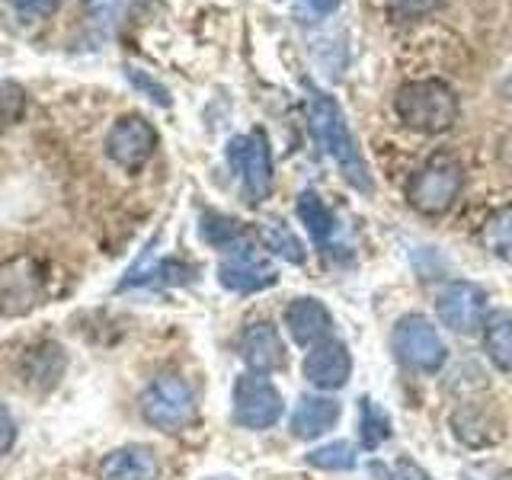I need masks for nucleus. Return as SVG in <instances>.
<instances>
[{
	"mask_svg": "<svg viewBox=\"0 0 512 480\" xmlns=\"http://www.w3.org/2000/svg\"><path fill=\"white\" fill-rule=\"evenodd\" d=\"M308 119H311V132L317 138L320 148L327 151L340 173L349 180V186H356L359 192H375V180L368 173V164L359 151L356 138H352L343 109L336 106L330 93L317 90L308 84Z\"/></svg>",
	"mask_w": 512,
	"mask_h": 480,
	"instance_id": "1",
	"label": "nucleus"
},
{
	"mask_svg": "<svg viewBox=\"0 0 512 480\" xmlns=\"http://www.w3.org/2000/svg\"><path fill=\"white\" fill-rule=\"evenodd\" d=\"M394 112L410 132L420 135H442L458 122V93L439 77L410 80L394 93Z\"/></svg>",
	"mask_w": 512,
	"mask_h": 480,
	"instance_id": "2",
	"label": "nucleus"
},
{
	"mask_svg": "<svg viewBox=\"0 0 512 480\" xmlns=\"http://www.w3.org/2000/svg\"><path fill=\"white\" fill-rule=\"evenodd\" d=\"M464 186V170L455 157L436 154L410 176L407 183V202L420 215H445L455 205Z\"/></svg>",
	"mask_w": 512,
	"mask_h": 480,
	"instance_id": "3",
	"label": "nucleus"
},
{
	"mask_svg": "<svg viewBox=\"0 0 512 480\" xmlns=\"http://www.w3.org/2000/svg\"><path fill=\"white\" fill-rule=\"evenodd\" d=\"M144 423L164 432H180L196 420V394L180 375H160L141 394Z\"/></svg>",
	"mask_w": 512,
	"mask_h": 480,
	"instance_id": "4",
	"label": "nucleus"
},
{
	"mask_svg": "<svg viewBox=\"0 0 512 480\" xmlns=\"http://www.w3.org/2000/svg\"><path fill=\"white\" fill-rule=\"evenodd\" d=\"M228 160L234 173L240 176V186H244V199L260 205L263 199L272 196V183H276V170H272V151L266 135L256 128V132L237 135L228 144Z\"/></svg>",
	"mask_w": 512,
	"mask_h": 480,
	"instance_id": "5",
	"label": "nucleus"
},
{
	"mask_svg": "<svg viewBox=\"0 0 512 480\" xmlns=\"http://www.w3.org/2000/svg\"><path fill=\"white\" fill-rule=\"evenodd\" d=\"M391 349L394 356L416 368V372H439L448 359V349L442 343L439 330L432 327V320H426L423 314H407L397 320V327L391 333Z\"/></svg>",
	"mask_w": 512,
	"mask_h": 480,
	"instance_id": "6",
	"label": "nucleus"
},
{
	"mask_svg": "<svg viewBox=\"0 0 512 480\" xmlns=\"http://www.w3.org/2000/svg\"><path fill=\"white\" fill-rule=\"evenodd\" d=\"M48 295V276L32 256H13L0 266V314L23 317Z\"/></svg>",
	"mask_w": 512,
	"mask_h": 480,
	"instance_id": "7",
	"label": "nucleus"
},
{
	"mask_svg": "<svg viewBox=\"0 0 512 480\" xmlns=\"http://www.w3.org/2000/svg\"><path fill=\"white\" fill-rule=\"evenodd\" d=\"M234 423L244 429H269L282 420L285 400L266 375L244 372L234 381Z\"/></svg>",
	"mask_w": 512,
	"mask_h": 480,
	"instance_id": "8",
	"label": "nucleus"
},
{
	"mask_svg": "<svg viewBox=\"0 0 512 480\" xmlns=\"http://www.w3.org/2000/svg\"><path fill=\"white\" fill-rule=\"evenodd\" d=\"M218 282L228 288V292L253 295V292H263L269 285H276L279 269L263 250L240 244L224 253V260L218 263Z\"/></svg>",
	"mask_w": 512,
	"mask_h": 480,
	"instance_id": "9",
	"label": "nucleus"
},
{
	"mask_svg": "<svg viewBox=\"0 0 512 480\" xmlns=\"http://www.w3.org/2000/svg\"><path fill=\"white\" fill-rule=\"evenodd\" d=\"M157 151V132L144 116H122L112 122L106 135V154L112 164H119L128 173H138Z\"/></svg>",
	"mask_w": 512,
	"mask_h": 480,
	"instance_id": "10",
	"label": "nucleus"
},
{
	"mask_svg": "<svg viewBox=\"0 0 512 480\" xmlns=\"http://www.w3.org/2000/svg\"><path fill=\"white\" fill-rule=\"evenodd\" d=\"M439 320L455 333H477L487 324V295L474 282H448L436 298Z\"/></svg>",
	"mask_w": 512,
	"mask_h": 480,
	"instance_id": "11",
	"label": "nucleus"
},
{
	"mask_svg": "<svg viewBox=\"0 0 512 480\" xmlns=\"http://www.w3.org/2000/svg\"><path fill=\"white\" fill-rule=\"evenodd\" d=\"M240 359H244L247 368L256 375H272L288 368L285 343L269 320H256V324L244 327V333H240Z\"/></svg>",
	"mask_w": 512,
	"mask_h": 480,
	"instance_id": "12",
	"label": "nucleus"
},
{
	"mask_svg": "<svg viewBox=\"0 0 512 480\" xmlns=\"http://www.w3.org/2000/svg\"><path fill=\"white\" fill-rule=\"evenodd\" d=\"M352 375V356L340 340H324L304 356V378L320 391H340Z\"/></svg>",
	"mask_w": 512,
	"mask_h": 480,
	"instance_id": "13",
	"label": "nucleus"
},
{
	"mask_svg": "<svg viewBox=\"0 0 512 480\" xmlns=\"http://www.w3.org/2000/svg\"><path fill=\"white\" fill-rule=\"evenodd\" d=\"M285 327L298 346H317L333 336V314L317 298H295L285 308Z\"/></svg>",
	"mask_w": 512,
	"mask_h": 480,
	"instance_id": "14",
	"label": "nucleus"
},
{
	"mask_svg": "<svg viewBox=\"0 0 512 480\" xmlns=\"http://www.w3.org/2000/svg\"><path fill=\"white\" fill-rule=\"evenodd\" d=\"M340 416H343V407L336 404L333 397H311V394H304V397H298V404L292 410V420H288V426H292L295 439L311 442V439L327 436V432L336 423H340Z\"/></svg>",
	"mask_w": 512,
	"mask_h": 480,
	"instance_id": "15",
	"label": "nucleus"
},
{
	"mask_svg": "<svg viewBox=\"0 0 512 480\" xmlns=\"http://www.w3.org/2000/svg\"><path fill=\"white\" fill-rule=\"evenodd\" d=\"M160 461L148 445H122L100 464V480H157Z\"/></svg>",
	"mask_w": 512,
	"mask_h": 480,
	"instance_id": "16",
	"label": "nucleus"
},
{
	"mask_svg": "<svg viewBox=\"0 0 512 480\" xmlns=\"http://www.w3.org/2000/svg\"><path fill=\"white\" fill-rule=\"evenodd\" d=\"M256 234H260L263 240V247L269 253H276L279 260L285 263H292V266H301L304 260H308V250H304V244L298 240V234L288 228L285 221L279 218H263L260 221V228H256Z\"/></svg>",
	"mask_w": 512,
	"mask_h": 480,
	"instance_id": "17",
	"label": "nucleus"
},
{
	"mask_svg": "<svg viewBox=\"0 0 512 480\" xmlns=\"http://www.w3.org/2000/svg\"><path fill=\"white\" fill-rule=\"evenodd\" d=\"M61 372H64V352H61V346L45 343L39 349L26 352V359H23V381L36 384V388L45 391V388H55Z\"/></svg>",
	"mask_w": 512,
	"mask_h": 480,
	"instance_id": "18",
	"label": "nucleus"
},
{
	"mask_svg": "<svg viewBox=\"0 0 512 480\" xmlns=\"http://www.w3.org/2000/svg\"><path fill=\"white\" fill-rule=\"evenodd\" d=\"M484 349H487L490 362L500 368V372L512 375V314L509 311H496V314L487 317Z\"/></svg>",
	"mask_w": 512,
	"mask_h": 480,
	"instance_id": "19",
	"label": "nucleus"
},
{
	"mask_svg": "<svg viewBox=\"0 0 512 480\" xmlns=\"http://www.w3.org/2000/svg\"><path fill=\"white\" fill-rule=\"evenodd\" d=\"M298 218H301L304 228H308V234L314 237V244H327V240L333 237V231H336L333 212L327 208V202L311 189L298 196Z\"/></svg>",
	"mask_w": 512,
	"mask_h": 480,
	"instance_id": "20",
	"label": "nucleus"
},
{
	"mask_svg": "<svg viewBox=\"0 0 512 480\" xmlns=\"http://www.w3.org/2000/svg\"><path fill=\"white\" fill-rule=\"evenodd\" d=\"M391 416L384 407H378L372 397H362L359 400V436H362V445L368 452H375L381 442L391 439Z\"/></svg>",
	"mask_w": 512,
	"mask_h": 480,
	"instance_id": "21",
	"label": "nucleus"
},
{
	"mask_svg": "<svg viewBox=\"0 0 512 480\" xmlns=\"http://www.w3.org/2000/svg\"><path fill=\"white\" fill-rule=\"evenodd\" d=\"M480 244H484L493 256L512 263V205L496 208L487 218V224L480 228Z\"/></svg>",
	"mask_w": 512,
	"mask_h": 480,
	"instance_id": "22",
	"label": "nucleus"
},
{
	"mask_svg": "<svg viewBox=\"0 0 512 480\" xmlns=\"http://www.w3.org/2000/svg\"><path fill=\"white\" fill-rule=\"evenodd\" d=\"M304 461L317 471H352L359 458H356V448L340 439V442H327V445L314 448V452L304 455Z\"/></svg>",
	"mask_w": 512,
	"mask_h": 480,
	"instance_id": "23",
	"label": "nucleus"
},
{
	"mask_svg": "<svg viewBox=\"0 0 512 480\" xmlns=\"http://www.w3.org/2000/svg\"><path fill=\"white\" fill-rule=\"evenodd\" d=\"M202 237L218 250H234L240 240V224L234 218L208 212V215H202Z\"/></svg>",
	"mask_w": 512,
	"mask_h": 480,
	"instance_id": "24",
	"label": "nucleus"
},
{
	"mask_svg": "<svg viewBox=\"0 0 512 480\" xmlns=\"http://www.w3.org/2000/svg\"><path fill=\"white\" fill-rule=\"evenodd\" d=\"M26 112V90L13 80H4L0 84V128H10L23 119Z\"/></svg>",
	"mask_w": 512,
	"mask_h": 480,
	"instance_id": "25",
	"label": "nucleus"
},
{
	"mask_svg": "<svg viewBox=\"0 0 512 480\" xmlns=\"http://www.w3.org/2000/svg\"><path fill=\"white\" fill-rule=\"evenodd\" d=\"M436 7H439V0H388V16L397 23H410L432 13Z\"/></svg>",
	"mask_w": 512,
	"mask_h": 480,
	"instance_id": "26",
	"label": "nucleus"
},
{
	"mask_svg": "<svg viewBox=\"0 0 512 480\" xmlns=\"http://www.w3.org/2000/svg\"><path fill=\"white\" fill-rule=\"evenodd\" d=\"M125 77L132 80V84H135L138 90H144V93H148V96H151V100H154L157 106H170V93H167V87H160L154 77H148V74H144V71H138V68H128V71H125Z\"/></svg>",
	"mask_w": 512,
	"mask_h": 480,
	"instance_id": "27",
	"label": "nucleus"
},
{
	"mask_svg": "<svg viewBox=\"0 0 512 480\" xmlns=\"http://www.w3.org/2000/svg\"><path fill=\"white\" fill-rule=\"evenodd\" d=\"M10 4L23 20H45L58 7V0H10Z\"/></svg>",
	"mask_w": 512,
	"mask_h": 480,
	"instance_id": "28",
	"label": "nucleus"
},
{
	"mask_svg": "<svg viewBox=\"0 0 512 480\" xmlns=\"http://www.w3.org/2000/svg\"><path fill=\"white\" fill-rule=\"evenodd\" d=\"M16 445V420L7 404H0V455H7Z\"/></svg>",
	"mask_w": 512,
	"mask_h": 480,
	"instance_id": "29",
	"label": "nucleus"
},
{
	"mask_svg": "<svg viewBox=\"0 0 512 480\" xmlns=\"http://www.w3.org/2000/svg\"><path fill=\"white\" fill-rule=\"evenodd\" d=\"M397 480H432L426 468H420L416 461L410 458H400L397 461Z\"/></svg>",
	"mask_w": 512,
	"mask_h": 480,
	"instance_id": "30",
	"label": "nucleus"
},
{
	"mask_svg": "<svg viewBox=\"0 0 512 480\" xmlns=\"http://www.w3.org/2000/svg\"><path fill=\"white\" fill-rule=\"evenodd\" d=\"M343 0H308V7L317 13V16H330L333 10H340Z\"/></svg>",
	"mask_w": 512,
	"mask_h": 480,
	"instance_id": "31",
	"label": "nucleus"
},
{
	"mask_svg": "<svg viewBox=\"0 0 512 480\" xmlns=\"http://www.w3.org/2000/svg\"><path fill=\"white\" fill-rule=\"evenodd\" d=\"M503 93L509 96V103H512V77H509V80H506V84H503Z\"/></svg>",
	"mask_w": 512,
	"mask_h": 480,
	"instance_id": "32",
	"label": "nucleus"
}]
</instances>
